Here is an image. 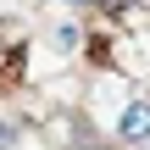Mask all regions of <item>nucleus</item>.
<instances>
[{"instance_id": "f03ea898", "label": "nucleus", "mask_w": 150, "mask_h": 150, "mask_svg": "<svg viewBox=\"0 0 150 150\" xmlns=\"http://www.w3.org/2000/svg\"><path fill=\"white\" fill-rule=\"evenodd\" d=\"M17 134H22L17 122H0V150H11V145H17Z\"/></svg>"}, {"instance_id": "f257e3e1", "label": "nucleus", "mask_w": 150, "mask_h": 150, "mask_svg": "<svg viewBox=\"0 0 150 150\" xmlns=\"http://www.w3.org/2000/svg\"><path fill=\"white\" fill-rule=\"evenodd\" d=\"M117 134H122L128 145H139V139H150V100H134V106L122 111V122H117Z\"/></svg>"}, {"instance_id": "7ed1b4c3", "label": "nucleus", "mask_w": 150, "mask_h": 150, "mask_svg": "<svg viewBox=\"0 0 150 150\" xmlns=\"http://www.w3.org/2000/svg\"><path fill=\"white\" fill-rule=\"evenodd\" d=\"M56 6H100V0H56Z\"/></svg>"}]
</instances>
